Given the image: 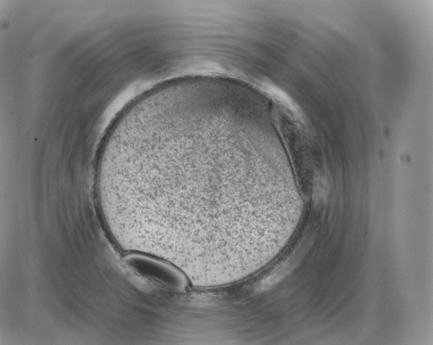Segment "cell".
I'll use <instances>...</instances> for the list:
<instances>
[{
  "mask_svg": "<svg viewBox=\"0 0 433 345\" xmlns=\"http://www.w3.org/2000/svg\"><path fill=\"white\" fill-rule=\"evenodd\" d=\"M186 136L202 173L172 130L145 135L124 147L116 178L130 216L145 240L213 237L243 224L245 201L236 172L246 143L226 133H201L203 170L190 133Z\"/></svg>",
  "mask_w": 433,
  "mask_h": 345,
  "instance_id": "1",
  "label": "cell"
}]
</instances>
